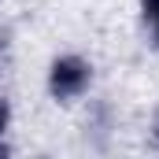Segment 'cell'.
<instances>
[{
  "label": "cell",
  "mask_w": 159,
  "mask_h": 159,
  "mask_svg": "<svg viewBox=\"0 0 159 159\" xmlns=\"http://www.w3.org/2000/svg\"><path fill=\"white\" fill-rule=\"evenodd\" d=\"M0 159H7V148H4V144H0Z\"/></svg>",
  "instance_id": "3957f363"
},
{
  "label": "cell",
  "mask_w": 159,
  "mask_h": 159,
  "mask_svg": "<svg viewBox=\"0 0 159 159\" xmlns=\"http://www.w3.org/2000/svg\"><path fill=\"white\" fill-rule=\"evenodd\" d=\"M144 15L152 19V26H156V37H159V0H144Z\"/></svg>",
  "instance_id": "7a4b0ae2"
},
{
  "label": "cell",
  "mask_w": 159,
  "mask_h": 159,
  "mask_svg": "<svg viewBox=\"0 0 159 159\" xmlns=\"http://www.w3.org/2000/svg\"><path fill=\"white\" fill-rule=\"evenodd\" d=\"M85 81H89V67L81 63L78 56L56 59V67H52V93H56L59 100H70V96H78L81 89H85Z\"/></svg>",
  "instance_id": "6da1fadb"
},
{
  "label": "cell",
  "mask_w": 159,
  "mask_h": 159,
  "mask_svg": "<svg viewBox=\"0 0 159 159\" xmlns=\"http://www.w3.org/2000/svg\"><path fill=\"white\" fill-rule=\"evenodd\" d=\"M0 126H4V107H0Z\"/></svg>",
  "instance_id": "277c9868"
}]
</instances>
